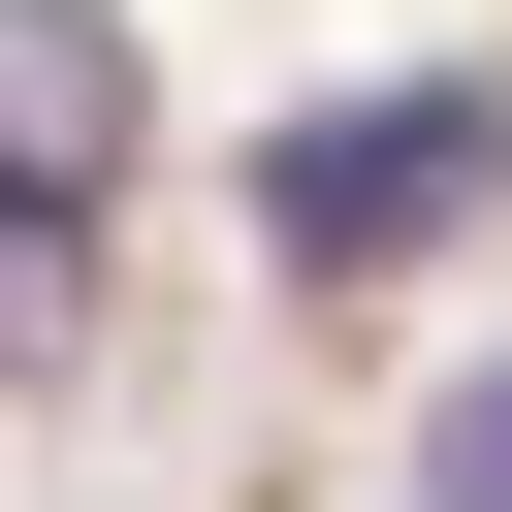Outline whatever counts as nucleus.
Here are the masks:
<instances>
[{
    "instance_id": "nucleus-4",
    "label": "nucleus",
    "mask_w": 512,
    "mask_h": 512,
    "mask_svg": "<svg viewBox=\"0 0 512 512\" xmlns=\"http://www.w3.org/2000/svg\"><path fill=\"white\" fill-rule=\"evenodd\" d=\"M448 512H512V384H448Z\"/></svg>"
},
{
    "instance_id": "nucleus-3",
    "label": "nucleus",
    "mask_w": 512,
    "mask_h": 512,
    "mask_svg": "<svg viewBox=\"0 0 512 512\" xmlns=\"http://www.w3.org/2000/svg\"><path fill=\"white\" fill-rule=\"evenodd\" d=\"M64 352H96V256H64V224H0V384H64Z\"/></svg>"
},
{
    "instance_id": "nucleus-1",
    "label": "nucleus",
    "mask_w": 512,
    "mask_h": 512,
    "mask_svg": "<svg viewBox=\"0 0 512 512\" xmlns=\"http://www.w3.org/2000/svg\"><path fill=\"white\" fill-rule=\"evenodd\" d=\"M480 192H512V96H352V128L256 160V256H288V288H384V256H448Z\"/></svg>"
},
{
    "instance_id": "nucleus-2",
    "label": "nucleus",
    "mask_w": 512,
    "mask_h": 512,
    "mask_svg": "<svg viewBox=\"0 0 512 512\" xmlns=\"http://www.w3.org/2000/svg\"><path fill=\"white\" fill-rule=\"evenodd\" d=\"M0 224H64V256L128 224V32L96 0H0Z\"/></svg>"
}]
</instances>
